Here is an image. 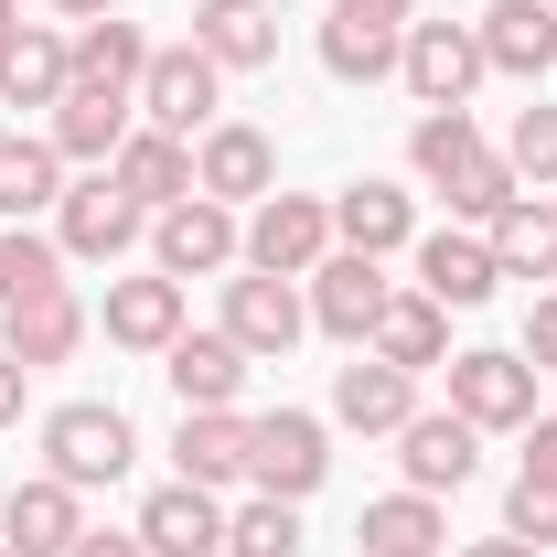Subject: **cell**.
Masks as SVG:
<instances>
[{"label": "cell", "instance_id": "e575fe53", "mask_svg": "<svg viewBox=\"0 0 557 557\" xmlns=\"http://www.w3.org/2000/svg\"><path fill=\"white\" fill-rule=\"evenodd\" d=\"M440 194H450V225H493V214L515 205L525 183H515V161H504V150H472V161H461Z\"/></svg>", "mask_w": 557, "mask_h": 557}, {"label": "cell", "instance_id": "44dd1931", "mask_svg": "<svg viewBox=\"0 0 557 557\" xmlns=\"http://www.w3.org/2000/svg\"><path fill=\"white\" fill-rule=\"evenodd\" d=\"M472 33H483V65L515 75V86H536L557 65V0H493Z\"/></svg>", "mask_w": 557, "mask_h": 557}, {"label": "cell", "instance_id": "4316f807", "mask_svg": "<svg viewBox=\"0 0 557 557\" xmlns=\"http://www.w3.org/2000/svg\"><path fill=\"white\" fill-rule=\"evenodd\" d=\"M194 44H205L225 75H269L278 65V11L269 0H205V11H194Z\"/></svg>", "mask_w": 557, "mask_h": 557}, {"label": "cell", "instance_id": "603a6c76", "mask_svg": "<svg viewBox=\"0 0 557 557\" xmlns=\"http://www.w3.org/2000/svg\"><path fill=\"white\" fill-rule=\"evenodd\" d=\"M139 129V97H97V86H65V108H54V150H65V172H108L119 161V139Z\"/></svg>", "mask_w": 557, "mask_h": 557}, {"label": "cell", "instance_id": "83f0119b", "mask_svg": "<svg viewBox=\"0 0 557 557\" xmlns=\"http://www.w3.org/2000/svg\"><path fill=\"white\" fill-rule=\"evenodd\" d=\"M161 375H172L183 408H236V397H247V354L225 344V333H172Z\"/></svg>", "mask_w": 557, "mask_h": 557}, {"label": "cell", "instance_id": "7bdbcfd3", "mask_svg": "<svg viewBox=\"0 0 557 557\" xmlns=\"http://www.w3.org/2000/svg\"><path fill=\"white\" fill-rule=\"evenodd\" d=\"M22 397H33V364L0 354V429H22Z\"/></svg>", "mask_w": 557, "mask_h": 557}, {"label": "cell", "instance_id": "f6af8a7d", "mask_svg": "<svg viewBox=\"0 0 557 557\" xmlns=\"http://www.w3.org/2000/svg\"><path fill=\"white\" fill-rule=\"evenodd\" d=\"M54 11H65V22H108L119 0H54Z\"/></svg>", "mask_w": 557, "mask_h": 557}, {"label": "cell", "instance_id": "5b68a950", "mask_svg": "<svg viewBox=\"0 0 557 557\" xmlns=\"http://www.w3.org/2000/svg\"><path fill=\"white\" fill-rule=\"evenodd\" d=\"M214 108H225V65H214L205 44H161L150 75H139V119L172 129V139H205Z\"/></svg>", "mask_w": 557, "mask_h": 557}, {"label": "cell", "instance_id": "7c38bea8", "mask_svg": "<svg viewBox=\"0 0 557 557\" xmlns=\"http://www.w3.org/2000/svg\"><path fill=\"white\" fill-rule=\"evenodd\" d=\"M397 472H408V493H461L483 472V429L450 418V408H418L408 429H397Z\"/></svg>", "mask_w": 557, "mask_h": 557}, {"label": "cell", "instance_id": "9c48e42d", "mask_svg": "<svg viewBox=\"0 0 557 557\" xmlns=\"http://www.w3.org/2000/svg\"><path fill=\"white\" fill-rule=\"evenodd\" d=\"M139 236H150V214L119 194V172H75L65 183V205H54V247L65 258H97L108 269V258H129Z\"/></svg>", "mask_w": 557, "mask_h": 557}, {"label": "cell", "instance_id": "7dc6e473", "mask_svg": "<svg viewBox=\"0 0 557 557\" xmlns=\"http://www.w3.org/2000/svg\"><path fill=\"white\" fill-rule=\"evenodd\" d=\"M0 557H11V547H0Z\"/></svg>", "mask_w": 557, "mask_h": 557}, {"label": "cell", "instance_id": "8d00e7d4", "mask_svg": "<svg viewBox=\"0 0 557 557\" xmlns=\"http://www.w3.org/2000/svg\"><path fill=\"white\" fill-rule=\"evenodd\" d=\"M504 161H515V183L525 194H557V108H515V129H504Z\"/></svg>", "mask_w": 557, "mask_h": 557}, {"label": "cell", "instance_id": "e0dca14e", "mask_svg": "<svg viewBox=\"0 0 557 557\" xmlns=\"http://www.w3.org/2000/svg\"><path fill=\"white\" fill-rule=\"evenodd\" d=\"M65 86H75V54H65V33H44V22H11L0 33V108H65Z\"/></svg>", "mask_w": 557, "mask_h": 557}, {"label": "cell", "instance_id": "6da1fadb", "mask_svg": "<svg viewBox=\"0 0 557 557\" xmlns=\"http://www.w3.org/2000/svg\"><path fill=\"white\" fill-rule=\"evenodd\" d=\"M139 461V429H129V408H108V397H65V408L44 418V472L54 483H75V493H108L119 472Z\"/></svg>", "mask_w": 557, "mask_h": 557}, {"label": "cell", "instance_id": "277c9868", "mask_svg": "<svg viewBox=\"0 0 557 557\" xmlns=\"http://www.w3.org/2000/svg\"><path fill=\"white\" fill-rule=\"evenodd\" d=\"M483 33L472 22H408V44H397V86H408L418 108H472V86H483Z\"/></svg>", "mask_w": 557, "mask_h": 557}, {"label": "cell", "instance_id": "1f68e13d", "mask_svg": "<svg viewBox=\"0 0 557 557\" xmlns=\"http://www.w3.org/2000/svg\"><path fill=\"white\" fill-rule=\"evenodd\" d=\"M472 150H493L472 108H418V129H408V172H418V183H450Z\"/></svg>", "mask_w": 557, "mask_h": 557}, {"label": "cell", "instance_id": "ee69618b", "mask_svg": "<svg viewBox=\"0 0 557 557\" xmlns=\"http://www.w3.org/2000/svg\"><path fill=\"white\" fill-rule=\"evenodd\" d=\"M461 557H536V547H525V536H472Z\"/></svg>", "mask_w": 557, "mask_h": 557}, {"label": "cell", "instance_id": "7a4b0ae2", "mask_svg": "<svg viewBox=\"0 0 557 557\" xmlns=\"http://www.w3.org/2000/svg\"><path fill=\"white\" fill-rule=\"evenodd\" d=\"M333 483V429L311 408H269L247 418V493H278V504H311Z\"/></svg>", "mask_w": 557, "mask_h": 557}, {"label": "cell", "instance_id": "52a82bcc", "mask_svg": "<svg viewBox=\"0 0 557 557\" xmlns=\"http://www.w3.org/2000/svg\"><path fill=\"white\" fill-rule=\"evenodd\" d=\"M450 418H472V429H525L536 418V364L515 344H472V354H450Z\"/></svg>", "mask_w": 557, "mask_h": 557}, {"label": "cell", "instance_id": "d6a6232c", "mask_svg": "<svg viewBox=\"0 0 557 557\" xmlns=\"http://www.w3.org/2000/svg\"><path fill=\"white\" fill-rule=\"evenodd\" d=\"M44 289H65L54 225H0V311H11V300H44Z\"/></svg>", "mask_w": 557, "mask_h": 557}, {"label": "cell", "instance_id": "5bb4252c", "mask_svg": "<svg viewBox=\"0 0 557 557\" xmlns=\"http://www.w3.org/2000/svg\"><path fill=\"white\" fill-rule=\"evenodd\" d=\"M418 289L440 300V311H483L504 269H493V236L483 225H440V236H418Z\"/></svg>", "mask_w": 557, "mask_h": 557}, {"label": "cell", "instance_id": "d6986e66", "mask_svg": "<svg viewBox=\"0 0 557 557\" xmlns=\"http://www.w3.org/2000/svg\"><path fill=\"white\" fill-rule=\"evenodd\" d=\"M108 344L119 354H172V333H183V278L139 269V278H108Z\"/></svg>", "mask_w": 557, "mask_h": 557}, {"label": "cell", "instance_id": "74e56055", "mask_svg": "<svg viewBox=\"0 0 557 557\" xmlns=\"http://www.w3.org/2000/svg\"><path fill=\"white\" fill-rule=\"evenodd\" d=\"M504 536H525V547L547 557V547H557V483L515 472V493H504Z\"/></svg>", "mask_w": 557, "mask_h": 557}, {"label": "cell", "instance_id": "60d3db41", "mask_svg": "<svg viewBox=\"0 0 557 557\" xmlns=\"http://www.w3.org/2000/svg\"><path fill=\"white\" fill-rule=\"evenodd\" d=\"M525 472L557 483V418H525Z\"/></svg>", "mask_w": 557, "mask_h": 557}, {"label": "cell", "instance_id": "2e32d148", "mask_svg": "<svg viewBox=\"0 0 557 557\" xmlns=\"http://www.w3.org/2000/svg\"><path fill=\"white\" fill-rule=\"evenodd\" d=\"M333 418L364 429V440H397V429L418 418V375H408V364H386V354H354L344 375H333Z\"/></svg>", "mask_w": 557, "mask_h": 557}, {"label": "cell", "instance_id": "bcb514c9", "mask_svg": "<svg viewBox=\"0 0 557 557\" xmlns=\"http://www.w3.org/2000/svg\"><path fill=\"white\" fill-rule=\"evenodd\" d=\"M11 22H22V11H11V0H0V33H11Z\"/></svg>", "mask_w": 557, "mask_h": 557}, {"label": "cell", "instance_id": "4dcf8cb0", "mask_svg": "<svg viewBox=\"0 0 557 557\" xmlns=\"http://www.w3.org/2000/svg\"><path fill=\"white\" fill-rule=\"evenodd\" d=\"M364 354H386V364H408V375H429V364H450V311H440L429 289H397Z\"/></svg>", "mask_w": 557, "mask_h": 557}, {"label": "cell", "instance_id": "9a60e30c", "mask_svg": "<svg viewBox=\"0 0 557 557\" xmlns=\"http://www.w3.org/2000/svg\"><path fill=\"white\" fill-rule=\"evenodd\" d=\"M139 547L150 557H225V504H214L205 483L139 493Z\"/></svg>", "mask_w": 557, "mask_h": 557}, {"label": "cell", "instance_id": "3957f363", "mask_svg": "<svg viewBox=\"0 0 557 557\" xmlns=\"http://www.w3.org/2000/svg\"><path fill=\"white\" fill-rule=\"evenodd\" d=\"M150 269H161V278L247 269V214H236V205H214V194H183L172 214H150Z\"/></svg>", "mask_w": 557, "mask_h": 557}, {"label": "cell", "instance_id": "b9f144b4", "mask_svg": "<svg viewBox=\"0 0 557 557\" xmlns=\"http://www.w3.org/2000/svg\"><path fill=\"white\" fill-rule=\"evenodd\" d=\"M65 557H150V547H139V525H129V536H108V525H86V536H75Z\"/></svg>", "mask_w": 557, "mask_h": 557}, {"label": "cell", "instance_id": "d590c367", "mask_svg": "<svg viewBox=\"0 0 557 557\" xmlns=\"http://www.w3.org/2000/svg\"><path fill=\"white\" fill-rule=\"evenodd\" d=\"M322 75H333V86H386V75H397V44L364 33V22H333V11H322Z\"/></svg>", "mask_w": 557, "mask_h": 557}, {"label": "cell", "instance_id": "ba28073f", "mask_svg": "<svg viewBox=\"0 0 557 557\" xmlns=\"http://www.w3.org/2000/svg\"><path fill=\"white\" fill-rule=\"evenodd\" d=\"M214 333L247 354V364H278V354L311 333V300H300V278L247 269V278H225V322H214Z\"/></svg>", "mask_w": 557, "mask_h": 557}, {"label": "cell", "instance_id": "484cf974", "mask_svg": "<svg viewBox=\"0 0 557 557\" xmlns=\"http://www.w3.org/2000/svg\"><path fill=\"white\" fill-rule=\"evenodd\" d=\"M75 344H86V300H75V289H44V300H11V311H0V354L33 364V375L65 364Z\"/></svg>", "mask_w": 557, "mask_h": 557}, {"label": "cell", "instance_id": "7402d4cb", "mask_svg": "<svg viewBox=\"0 0 557 557\" xmlns=\"http://www.w3.org/2000/svg\"><path fill=\"white\" fill-rule=\"evenodd\" d=\"M333 247H354V258H397V247H418V205L397 194V183H344L333 194Z\"/></svg>", "mask_w": 557, "mask_h": 557}, {"label": "cell", "instance_id": "8992f818", "mask_svg": "<svg viewBox=\"0 0 557 557\" xmlns=\"http://www.w3.org/2000/svg\"><path fill=\"white\" fill-rule=\"evenodd\" d=\"M322 258H333V194H269V205H247V269L311 278Z\"/></svg>", "mask_w": 557, "mask_h": 557}, {"label": "cell", "instance_id": "f35d334b", "mask_svg": "<svg viewBox=\"0 0 557 557\" xmlns=\"http://www.w3.org/2000/svg\"><path fill=\"white\" fill-rule=\"evenodd\" d=\"M333 22H364V33H386V44H408L418 0H333Z\"/></svg>", "mask_w": 557, "mask_h": 557}, {"label": "cell", "instance_id": "cb8c5ba5", "mask_svg": "<svg viewBox=\"0 0 557 557\" xmlns=\"http://www.w3.org/2000/svg\"><path fill=\"white\" fill-rule=\"evenodd\" d=\"M65 150L44 129H0V225H33V214H54L65 205Z\"/></svg>", "mask_w": 557, "mask_h": 557}, {"label": "cell", "instance_id": "30bf717a", "mask_svg": "<svg viewBox=\"0 0 557 557\" xmlns=\"http://www.w3.org/2000/svg\"><path fill=\"white\" fill-rule=\"evenodd\" d=\"M194 194H214V205H269L278 194V139L258 119H214L194 139Z\"/></svg>", "mask_w": 557, "mask_h": 557}, {"label": "cell", "instance_id": "f546056e", "mask_svg": "<svg viewBox=\"0 0 557 557\" xmlns=\"http://www.w3.org/2000/svg\"><path fill=\"white\" fill-rule=\"evenodd\" d=\"M354 536H364V557H440L450 515H440V493H375Z\"/></svg>", "mask_w": 557, "mask_h": 557}, {"label": "cell", "instance_id": "836d02e7", "mask_svg": "<svg viewBox=\"0 0 557 557\" xmlns=\"http://www.w3.org/2000/svg\"><path fill=\"white\" fill-rule=\"evenodd\" d=\"M300 504H278V493H247L236 515H225V557H300Z\"/></svg>", "mask_w": 557, "mask_h": 557}, {"label": "cell", "instance_id": "ffe728a7", "mask_svg": "<svg viewBox=\"0 0 557 557\" xmlns=\"http://www.w3.org/2000/svg\"><path fill=\"white\" fill-rule=\"evenodd\" d=\"M172 483H247V408H183V429H172Z\"/></svg>", "mask_w": 557, "mask_h": 557}, {"label": "cell", "instance_id": "4fadbf2b", "mask_svg": "<svg viewBox=\"0 0 557 557\" xmlns=\"http://www.w3.org/2000/svg\"><path fill=\"white\" fill-rule=\"evenodd\" d=\"M75 536H86V493H75V483L33 472V483L0 493V547H11V557H65Z\"/></svg>", "mask_w": 557, "mask_h": 557}, {"label": "cell", "instance_id": "ac0fdd59", "mask_svg": "<svg viewBox=\"0 0 557 557\" xmlns=\"http://www.w3.org/2000/svg\"><path fill=\"white\" fill-rule=\"evenodd\" d=\"M108 172H119V194H129L139 214H172L183 194H194V139H172V129H150V119H139V129L119 139V161H108Z\"/></svg>", "mask_w": 557, "mask_h": 557}, {"label": "cell", "instance_id": "ab89813d", "mask_svg": "<svg viewBox=\"0 0 557 557\" xmlns=\"http://www.w3.org/2000/svg\"><path fill=\"white\" fill-rule=\"evenodd\" d=\"M515 354H525L536 375H557V289L536 300V311H525V344H515Z\"/></svg>", "mask_w": 557, "mask_h": 557}, {"label": "cell", "instance_id": "d4e9b609", "mask_svg": "<svg viewBox=\"0 0 557 557\" xmlns=\"http://www.w3.org/2000/svg\"><path fill=\"white\" fill-rule=\"evenodd\" d=\"M65 54H75V86H97V97H139V75H150V54H161V44H150L139 22H119V11H108V22H75Z\"/></svg>", "mask_w": 557, "mask_h": 557}, {"label": "cell", "instance_id": "8fae6325", "mask_svg": "<svg viewBox=\"0 0 557 557\" xmlns=\"http://www.w3.org/2000/svg\"><path fill=\"white\" fill-rule=\"evenodd\" d=\"M386 300H397V278H386V258H354V247H333L322 269H311V322L333 333V344H375V322H386Z\"/></svg>", "mask_w": 557, "mask_h": 557}, {"label": "cell", "instance_id": "f1b7e54d", "mask_svg": "<svg viewBox=\"0 0 557 557\" xmlns=\"http://www.w3.org/2000/svg\"><path fill=\"white\" fill-rule=\"evenodd\" d=\"M483 236H493V269L504 278H557V194H515Z\"/></svg>", "mask_w": 557, "mask_h": 557}]
</instances>
